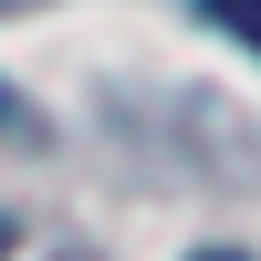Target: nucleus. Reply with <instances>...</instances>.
Listing matches in <instances>:
<instances>
[{"label":"nucleus","mask_w":261,"mask_h":261,"mask_svg":"<svg viewBox=\"0 0 261 261\" xmlns=\"http://www.w3.org/2000/svg\"><path fill=\"white\" fill-rule=\"evenodd\" d=\"M0 125H11V94H0Z\"/></svg>","instance_id":"nucleus-4"},{"label":"nucleus","mask_w":261,"mask_h":261,"mask_svg":"<svg viewBox=\"0 0 261 261\" xmlns=\"http://www.w3.org/2000/svg\"><path fill=\"white\" fill-rule=\"evenodd\" d=\"M199 261H251V251H199Z\"/></svg>","instance_id":"nucleus-2"},{"label":"nucleus","mask_w":261,"mask_h":261,"mask_svg":"<svg viewBox=\"0 0 261 261\" xmlns=\"http://www.w3.org/2000/svg\"><path fill=\"white\" fill-rule=\"evenodd\" d=\"M199 11H209V21H220V32H241V42H251V53H261V0H199Z\"/></svg>","instance_id":"nucleus-1"},{"label":"nucleus","mask_w":261,"mask_h":261,"mask_svg":"<svg viewBox=\"0 0 261 261\" xmlns=\"http://www.w3.org/2000/svg\"><path fill=\"white\" fill-rule=\"evenodd\" d=\"M0 261H11V220H0Z\"/></svg>","instance_id":"nucleus-3"}]
</instances>
